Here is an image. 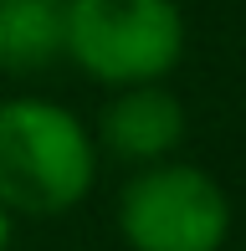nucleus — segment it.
Here are the masks:
<instances>
[{"mask_svg": "<svg viewBox=\"0 0 246 251\" xmlns=\"http://www.w3.org/2000/svg\"><path fill=\"white\" fill-rule=\"evenodd\" d=\"M62 62V0H0V72L31 77Z\"/></svg>", "mask_w": 246, "mask_h": 251, "instance_id": "nucleus-5", "label": "nucleus"}, {"mask_svg": "<svg viewBox=\"0 0 246 251\" xmlns=\"http://www.w3.org/2000/svg\"><path fill=\"white\" fill-rule=\"evenodd\" d=\"M10 236H16V215L0 205V251H10Z\"/></svg>", "mask_w": 246, "mask_h": 251, "instance_id": "nucleus-6", "label": "nucleus"}, {"mask_svg": "<svg viewBox=\"0 0 246 251\" xmlns=\"http://www.w3.org/2000/svg\"><path fill=\"white\" fill-rule=\"evenodd\" d=\"M185 128H190L185 102L164 82H133V87H113V98L103 102V113L93 123V144L113 164L139 169V164L180 154Z\"/></svg>", "mask_w": 246, "mask_h": 251, "instance_id": "nucleus-4", "label": "nucleus"}, {"mask_svg": "<svg viewBox=\"0 0 246 251\" xmlns=\"http://www.w3.org/2000/svg\"><path fill=\"white\" fill-rule=\"evenodd\" d=\"M113 226L128 251H226L236 210L216 175L170 154L128 169Z\"/></svg>", "mask_w": 246, "mask_h": 251, "instance_id": "nucleus-3", "label": "nucleus"}, {"mask_svg": "<svg viewBox=\"0 0 246 251\" xmlns=\"http://www.w3.org/2000/svg\"><path fill=\"white\" fill-rule=\"evenodd\" d=\"M93 128L67 102L16 93L0 102V205L16 221H57L93 195Z\"/></svg>", "mask_w": 246, "mask_h": 251, "instance_id": "nucleus-1", "label": "nucleus"}, {"mask_svg": "<svg viewBox=\"0 0 246 251\" xmlns=\"http://www.w3.org/2000/svg\"><path fill=\"white\" fill-rule=\"evenodd\" d=\"M185 41L180 0H62V56L98 87L164 82Z\"/></svg>", "mask_w": 246, "mask_h": 251, "instance_id": "nucleus-2", "label": "nucleus"}]
</instances>
